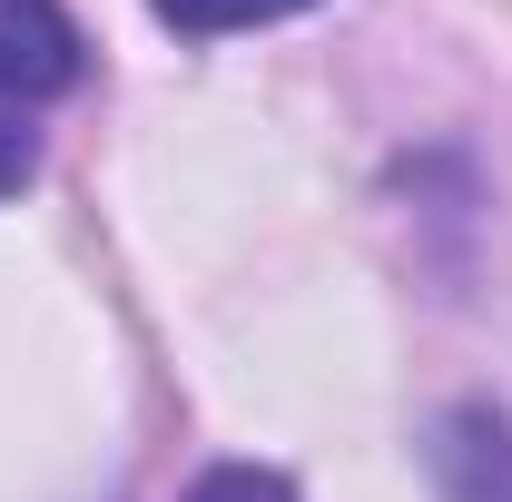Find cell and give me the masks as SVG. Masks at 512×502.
Returning <instances> with one entry per match:
<instances>
[{
    "label": "cell",
    "instance_id": "3",
    "mask_svg": "<svg viewBox=\"0 0 512 502\" xmlns=\"http://www.w3.org/2000/svg\"><path fill=\"white\" fill-rule=\"evenodd\" d=\"M168 30H188V40H227V30H256V20H286V10H306V0H148Z\"/></svg>",
    "mask_w": 512,
    "mask_h": 502
},
{
    "label": "cell",
    "instance_id": "1",
    "mask_svg": "<svg viewBox=\"0 0 512 502\" xmlns=\"http://www.w3.org/2000/svg\"><path fill=\"white\" fill-rule=\"evenodd\" d=\"M60 89H79V20L60 0H0V99L30 109Z\"/></svg>",
    "mask_w": 512,
    "mask_h": 502
},
{
    "label": "cell",
    "instance_id": "5",
    "mask_svg": "<svg viewBox=\"0 0 512 502\" xmlns=\"http://www.w3.org/2000/svg\"><path fill=\"white\" fill-rule=\"evenodd\" d=\"M30 178V128H20V109H0V197Z\"/></svg>",
    "mask_w": 512,
    "mask_h": 502
},
{
    "label": "cell",
    "instance_id": "4",
    "mask_svg": "<svg viewBox=\"0 0 512 502\" xmlns=\"http://www.w3.org/2000/svg\"><path fill=\"white\" fill-rule=\"evenodd\" d=\"M178 502H296V483H286V473H266V463H207Z\"/></svg>",
    "mask_w": 512,
    "mask_h": 502
},
{
    "label": "cell",
    "instance_id": "2",
    "mask_svg": "<svg viewBox=\"0 0 512 502\" xmlns=\"http://www.w3.org/2000/svg\"><path fill=\"white\" fill-rule=\"evenodd\" d=\"M424 463H434L444 502H512V414L503 404H453L424 443Z\"/></svg>",
    "mask_w": 512,
    "mask_h": 502
}]
</instances>
